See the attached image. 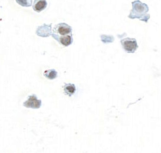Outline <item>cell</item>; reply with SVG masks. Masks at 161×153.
Wrapping results in <instances>:
<instances>
[{
    "mask_svg": "<svg viewBox=\"0 0 161 153\" xmlns=\"http://www.w3.org/2000/svg\"><path fill=\"white\" fill-rule=\"evenodd\" d=\"M43 75H44V76L47 79H49V80H53V79H55L57 77L58 73L55 69H51L46 70L44 72V73H43Z\"/></svg>",
    "mask_w": 161,
    "mask_h": 153,
    "instance_id": "obj_9",
    "label": "cell"
},
{
    "mask_svg": "<svg viewBox=\"0 0 161 153\" xmlns=\"http://www.w3.org/2000/svg\"><path fill=\"white\" fill-rule=\"evenodd\" d=\"M72 29L70 26L64 23H61L55 25L52 31V36L56 40L61 36H65L70 35L72 34Z\"/></svg>",
    "mask_w": 161,
    "mask_h": 153,
    "instance_id": "obj_2",
    "label": "cell"
},
{
    "mask_svg": "<svg viewBox=\"0 0 161 153\" xmlns=\"http://www.w3.org/2000/svg\"><path fill=\"white\" fill-rule=\"evenodd\" d=\"M56 40L58 41L60 44L64 46H69L72 43V34L67 35L65 36H61V37L57 38Z\"/></svg>",
    "mask_w": 161,
    "mask_h": 153,
    "instance_id": "obj_8",
    "label": "cell"
},
{
    "mask_svg": "<svg viewBox=\"0 0 161 153\" xmlns=\"http://www.w3.org/2000/svg\"><path fill=\"white\" fill-rule=\"evenodd\" d=\"M121 44L125 51L128 53H134L138 48L137 42L135 38H124L121 40Z\"/></svg>",
    "mask_w": 161,
    "mask_h": 153,
    "instance_id": "obj_3",
    "label": "cell"
},
{
    "mask_svg": "<svg viewBox=\"0 0 161 153\" xmlns=\"http://www.w3.org/2000/svg\"><path fill=\"white\" fill-rule=\"evenodd\" d=\"M47 7V2L46 0H35L33 4V9L36 12H41L45 10Z\"/></svg>",
    "mask_w": 161,
    "mask_h": 153,
    "instance_id": "obj_6",
    "label": "cell"
},
{
    "mask_svg": "<svg viewBox=\"0 0 161 153\" xmlns=\"http://www.w3.org/2000/svg\"><path fill=\"white\" fill-rule=\"evenodd\" d=\"M149 11L148 5L142 3L139 0L132 2V9L128 16L129 19H139V20L147 23L150 19V15L148 14Z\"/></svg>",
    "mask_w": 161,
    "mask_h": 153,
    "instance_id": "obj_1",
    "label": "cell"
},
{
    "mask_svg": "<svg viewBox=\"0 0 161 153\" xmlns=\"http://www.w3.org/2000/svg\"><path fill=\"white\" fill-rule=\"evenodd\" d=\"M16 2L23 7H31L33 3V0H15Z\"/></svg>",
    "mask_w": 161,
    "mask_h": 153,
    "instance_id": "obj_10",
    "label": "cell"
},
{
    "mask_svg": "<svg viewBox=\"0 0 161 153\" xmlns=\"http://www.w3.org/2000/svg\"><path fill=\"white\" fill-rule=\"evenodd\" d=\"M42 105L41 100L38 99L36 95L33 94L28 96V99L23 104L24 107L31 109H39Z\"/></svg>",
    "mask_w": 161,
    "mask_h": 153,
    "instance_id": "obj_4",
    "label": "cell"
},
{
    "mask_svg": "<svg viewBox=\"0 0 161 153\" xmlns=\"http://www.w3.org/2000/svg\"><path fill=\"white\" fill-rule=\"evenodd\" d=\"M64 94L66 96H72L74 93H76V88L74 84L72 83H66L63 87Z\"/></svg>",
    "mask_w": 161,
    "mask_h": 153,
    "instance_id": "obj_7",
    "label": "cell"
},
{
    "mask_svg": "<svg viewBox=\"0 0 161 153\" xmlns=\"http://www.w3.org/2000/svg\"><path fill=\"white\" fill-rule=\"evenodd\" d=\"M36 34L41 36V37H47L52 34V28L51 24H43V25L39 27L36 28Z\"/></svg>",
    "mask_w": 161,
    "mask_h": 153,
    "instance_id": "obj_5",
    "label": "cell"
}]
</instances>
